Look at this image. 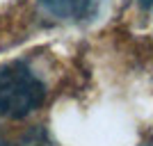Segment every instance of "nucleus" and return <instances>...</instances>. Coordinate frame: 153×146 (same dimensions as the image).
Here are the masks:
<instances>
[{
	"mask_svg": "<svg viewBox=\"0 0 153 146\" xmlns=\"http://www.w3.org/2000/svg\"><path fill=\"white\" fill-rule=\"evenodd\" d=\"M46 101V87L37 73L23 62L0 66V116L23 119Z\"/></svg>",
	"mask_w": 153,
	"mask_h": 146,
	"instance_id": "f257e3e1",
	"label": "nucleus"
},
{
	"mask_svg": "<svg viewBox=\"0 0 153 146\" xmlns=\"http://www.w3.org/2000/svg\"><path fill=\"white\" fill-rule=\"evenodd\" d=\"M48 14L62 21H82L91 16L98 0H41Z\"/></svg>",
	"mask_w": 153,
	"mask_h": 146,
	"instance_id": "f03ea898",
	"label": "nucleus"
},
{
	"mask_svg": "<svg viewBox=\"0 0 153 146\" xmlns=\"http://www.w3.org/2000/svg\"><path fill=\"white\" fill-rule=\"evenodd\" d=\"M0 146H12V144H9V142H7L5 137H2V135H0Z\"/></svg>",
	"mask_w": 153,
	"mask_h": 146,
	"instance_id": "7ed1b4c3",
	"label": "nucleus"
},
{
	"mask_svg": "<svg viewBox=\"0 0 153 146\" xmlns=\"http://www.w3.org/2000/svg\"><path fill=\"white\" fill-rule=\"evenodd\" d=\"M153 5V0H142V7H151Z\"/></svg>",
	"mask_w": 153,
	"mask_h": 146,
	"instance_id": "20e7f679",
	"label": "nucleus"
}]
</instances>
